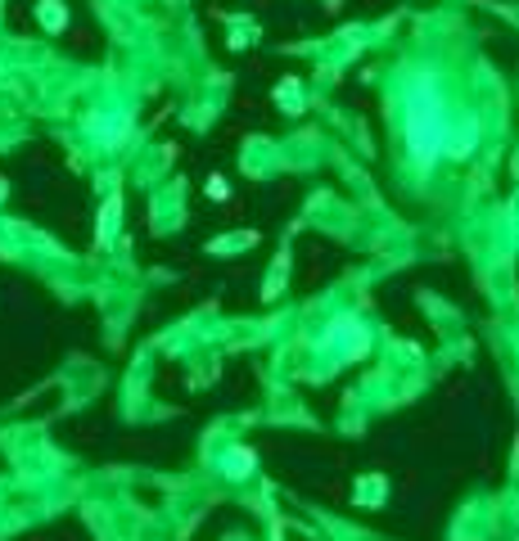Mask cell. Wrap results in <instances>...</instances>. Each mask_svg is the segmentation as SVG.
Returning a JSON list of instances; mask_svg holds the SVG:
<instances>
[{
    "label": "cell",
    "mask_w": 519,
    "mask_h": 541,
    "mask_svg": "<svg viewBox=\"0 0 519 541\" xmlns=\"http://www.w3.org/2000/svg\"><path fill=\"white\" fill-rule=\"evenodd\" d=\"M64 9H59V5H41V23H45V28H64Z\"/></svg>",
    "instance_id": "cell-1"
}]
</instances>
